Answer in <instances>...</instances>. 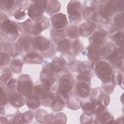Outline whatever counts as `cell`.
<instances>
[{"instance_id": "cell-3", "label": "cell", "mask_w": 124, "mask_h": 124, "mask_svg": "<svg viewBox=\"0 0 124 124\" xmlns=\"http://www.w3.org/2000/svg\"><path fill=\"white\" fill-rule=\"evenodd\" d=\"M101 64L102 66L99 65V66L97 67V71L98 72V74L103 78H106V77L109 78L111 74L110 67L105 62H102Z\"/></svg>"}, {"instance_id": "cell-2", "label": "cell", "mask_w": 124, "mask_h": 124, "mask_svg": "<svg viewBox=\"0 0 124 124\" xmlns=\"http://www.w3.org/2000/svg\"><path fill=\"white\" fill-rule=\"evenodd\" d=\"M52 19L53 24L56 28H63L66 24V18L64 15L61 14L55 15Z\"/></svg>"}, {"instance_id": "cell-4", "label": "cell", "mask_w": 124, "mask_h": 124, "mask_svg": "<svg viewBox=\"0 0 124 124\" xmlns=\"http://www.w3.org/2000/svg\"><path fill=\"white\" fill-rule=\"evenodd\" d=\"M3 31L8 33H16L17 29L16 25L9 20H5L1 25Z\"/></svg>"}, {"instance_id": "cell-1", "label": "cell", "mask_w": 124, "mask_h": 124, "mask_svg": "<svg viewBox=\"0 0 124 124\" xmlns=\"http://www.w3.org/2000/svg\"><path fill=\"white\" fill-rule=\"evenodd\" d=\"M68 13L71 16L78 17L80 16L81 6L78 1H71L69 2L68 7Z\"/></svg>"}, {"instance_id": "cell-5", "label": "cell", "mask_w": 124, "mask_h": 124, "mask_svg": "<svg viewBox=\"0 0 124 124\" xmlns=\"http://www.w3.org/2000/svg\"><path fill=\"white\" fill-rule=\"evenodd\" d=\"M89 89L88 85L85 83H82L78 87L77 90L78 91L79 94L81 96H86L88 93Z\"/></svg>"}, {"instance_id": "cell-6", "label": "cell", "mask_w": 124, "mask_h": 124, "mask_svg": "<svg viewBox=\"0 0 124 124\" xmlns=\"http://www.w3.org/2000/svg\"><path fill=\"white\" fill-rule=\"evenodd\" d=\"M64 81L62 82V86L60 87V90L61 93L64 94H67V92L71 88V84L70 82H68V80H64Z\"/></svg>"}, {"instance_id": "cell-8", "label": "cell", "mask_w": 124, "mask_h": 124, "mask_svg": "<svg viewBox=\"0 0 124 124\" xmlns=\"http://www.w3.org/2000/svg\"><path fill=\"white\" fill-rule=\"evenodd\" d=\"M25 15V13L24 11L21 12L19 13H18L16 16L15 17L16 18H20L21 17H22L23 16H24Z\"/></svg>"}, {"instance_id": "cell-7", "label": "cell", "mask_w": 124, "mask_h": 124, "mask_svg": "<svg viewBox=\"0 0 124 124\" xmlns=\"http://www.w3.org/2000/svg\"><path fill=\"white\" fill-rule=\"evenodd\" d=\"M67 40H63L59 44V47H61L62 49H66L68 47L69 44Z\"/></svg>"}]
</instances>
